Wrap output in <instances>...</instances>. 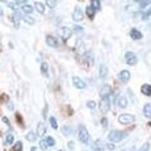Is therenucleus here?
Returning <instances> with one entry per match:
<instances>
[{
  "instance_id": "34",
  "label": "nucleus",
  "mask_w": 151,
  "mask_h": 151,
  "mask_svg": "<svg viewBox=\"0 0 151 151\" xmlns=\"http://www.w3.org/2000/svg\"><path fill=\"white\" fill-rule=\"evenodd\" d=\"M40 149H41V150H46V149H47V145H46V142L43 141V139H41V142H40Z\"/></svg>"
},
{
  "instance_id": "29",
  "label": "nucleus",
  "mask_w": 151,
  "mask_h": 151,
  "mask_svg": "<svg viewBox=\"0 0 151 151\" xmlns=\"http://www.w3.org/2000/svg\"><path fill=\"white\" fill-rule=\"evenodd\" d=\"M43 141L46 142V145H47V147H50V146H54L55 145V139L53 137H46Z\"/></svg>"
},
{
  "instance_id": "13",
  "label": "nucleus",
  "mask_w": 151,
  "mask_h": 151,
  "mask_svg": "<svg viewBox=\"0 0 151 151\" xmlns=\"http://www.w3.org/2000/svg\"><path fill=\"white\" fill-rule=\"evenodd\" d=\"M46 132H47L46 125L43 122H38V125H37V135H38V137H43V135L46 134Z\"/></svg>"
},
{
  "instance_id": "7",
  "label": "nucleus",
  "mask_w": 151,
  "mask_h": 151,
  "mask_svg": "<svg viewBox=\"0 0 151 151\" xmlns=\"http://www.w3.org/2000/svg\"><path fill=\"white\" fill-rule=\"evenodd\" d=\"M59 36H60V38L63 40V41H67V40L71 37V34H72V30L70 28H66V27H63V28H60L59 30Z\"/></svg>"
},
{
  "instance_id": "8",
  "label": "nucleus",
  "mask_w": 151,
  "mask_h": 151,
  "mask_svg": "<svg viewBox=\"0 0 151 151\" xmlns=\"http://www.w3.org/2000/svg\"><path fill=\"white\" fill-rule=\"evenodd\" d=\"M83 17H84L83 11L80 9L79 7H75L74 12H72V20H74V21H76V22H79V21H82V20H83Z\"/></svg>"
},
{
  "instance_id": "33",
  "label": "nucleus",
  "mask_w": 151,
  "mask_h": 151,
  "mask_svg": "<svg viewBox=\"0 0 151 151\" xmlns=\"http://www.w3.org/2000/svg\"><path fill=\"white\" fill-rule=\"evenodd\" d=\"M101 126H103L104 129H108V118H106V117L101 118Z\"/></svg>"
},
{
  "instance_id": "32",
  "label": "nucleus",
  "mask_w": 151,
  "mask_h": 151,
  "mask_svg": "<svg viewBox=\"0 0 151 151\" xmlns=\"http://www.w3.org/2000/svg\"><path fill=\"white\" fill-rule=\"evenodd\" d=\"M21 149H22V142H16L14 143V146L12 147V151H21Z\"/></svg>"
},
{
  "instance_id": "36",
  "label": "nucleus",
  "mask_w": 151,
  "mask_h": 151,
  "mask_svg": "<svg viewBox=\"0 0 151 151\" xmlns=\"http://www.w3.org/2000/svg\"><path fill=\"white\" fill-rule=\"evenodd\" d=\"M105 149H108V150H116V146L113 143H108V145L105 143Z\"/></svg>"
},
{
  "instance_id": "4",
  "label": "nucleus",
  "mask_w": 151,
  "mask_h": 151,
  "mask_svg": "<svg viewBox=\"0 0 151 151\" xmlns=\"http://www.w3.org/2000/svg\"><path fill=\"white\" fill-rule=\"evenodd\" d=\"M125 62L127 66H135L138 62V58L133 51H126L125 53Z\"/></svg>"
},
{
  "instance_id": "12",
  "label": "nucleus",
  "mask_w": 151,
  "mask_h": 151,
  "mask_svg": "<svg viewBox=\"0 0 151 151\" xmlns=\"http://www.w3.org/2000/svg\"><path fill=\"white\" fill-rule=\"evenodd\" d=\"M130 37H132L133 40H135V41H138V40L143 38V34H142V32L138 30V29H132V30H130Z\"/></svg>"
},
{
  "instance_id": "11",
  "label": "nucleus",
  "mask_w": 151,
  "mask_h": 151,
  "mask_svg": "<svg viewBox=\"0 0 151 151\" xmlns=\"http://www.w3.org/2000/svg\"><path fill=\"white\" fill-rule=\"evenodd\" d=\"M92 149H93V151H104L105 150V143L103 141H100V139H96L93 142V145H92Z\"/></svg>"
},
{
  "instance_id": "23",
  "label": "nucleus",
  "mask_w": 151,
  "mask_h": 151,
  "mask_svg": "<svg viewBox=\"0 0 151 151\" xmlns=\"http://www.w3.org/2000/svg\"><path fill=\"white\" fill-rule=\"evenodd\" d=\"M91 7L95 11H99L101 8V0H91Z\"/></svg>"
},
{
  "instance_id": "44",
  "label": "nucleus",
  "mask_w": 151,
  "mask_h": 151,
  "mask_svg": "<svg viewBox=\"0 0 151 151\" xmlns=\"http://www.w3.org/2000/svg\"><path fill=\"white\" fill-rule=\"evenodd\" d=\"M3 14H4V11H3V8H0V17H1Z\"/></svg>"
},
{
  "instance_id": "6",
  "label": "nucleus",
  "mask_w": 151,
  "mask_h": 151,
  "mask_svg": "<svg viewBox=\"0 0 151 151\" xmlns=\"http://www.w3.org/2000/svg\"><path fill=\"white\" fill-rule=\"evenodd\" d=\"M72 84H74V87L78 89H86L87 88V83L79 76H72Z\"/></svg>"
},
{
  "instance_id": "31",
  "label": "nucleus",
  "mask_w": 151,
  "mask_h": 151,
  "mask_svg": "<svg viewBox=\"0 0 151 151\" xmlns=\"http://www.w3.org/2000/svg\"><path fill=\"white\" fill-rule=\"evenodd\" d=\"M62 133L65 135H70L72 133V129H71V126H68V125H66V126H63V129H62Z\"/></svg>"
},
{
  "instance_id": "24",
  "label": "nucleus",
  "mask_w": 151,
  "mask_h": 151,
  "mask_svg": "<svg viewBox=\"0 0 151 151\" xmlns=\"http://www.w3.org/2000/svg\"><path fill=\"white\" fill-rule=\"evenodd\" d=\"M95 12H96V11H95L93 8L91 7V5L86 8V13H87V16H88L89 19H91V20H92V19H93V17H95Z\"/></svg>"
},
{
  "instance_id": "21",
  "label": "nucleus",
  "mask_w": 151,
  "mask_h": 151,
  "mask_svg": "<svg viewBox=\"0 0 151 151\" xmlns=\"http://www.w3.org/2000/svg\"><path fill=\"white\" fill-rule=\"evenodd\" d=\"M41 72H42V75L45 78L49 76V65L46 62H42L41 63Z\"/></svg>"
},
{
  "instance_id": "47",
  "label": "nucleus",
  "mask_w": 151,
  "mask_h": 151,
  "mask_svg": "<svg viewBox=\"0 0 151 151\" xmlns=\"http://www.w3.org/2000/svg\"><path fill=\"white\" fill-rule=\"evenodd\" d=\"M135 1H138V0H135Z\"/></svg>"
},
{
  "instance_id": "45",
  "label": "nucleus",
  "mask_w": 151,
  "mask_h": 151,
  "mask_svg": "<svg viewBox=\"0 0 151 151\" xmlns=\"http://www.w3.org/2000/svg\"><path fill=\"white\" fill-rule=\"evenodd\" d=\"M30 150H32V151H36L37 149H36V147H33V149H30Z\"/></svg>"
},
{
  "instance_id": "9",
  "label": "nucleus",
  "mask_w": 151,
  "mask_h": 151,
  "mask_svg": "<svg viewBox=\"0 0 151 151\" xmlns=\"http://www.w3.org/2000/svg\"><path fill=\"white\" fill-rule=\"evenodd\" d=\"M130 78H132V74H130L129 70H122V71L118 74V79L122 83H127L130 80Z\"/></svg>"
},
{
  "instance_id": "37",
  "label": "nucleus",
  "mask_w": 151,
  "mask_h": 151,
  "mask_svg": "<svg viewBox=\"0 0 151 151\" xmlns=\"http://www.w3.org/2000/svg\"><path fill=\"white\" fill-rule=\"evenodd\" d=\"M47 108H49V105L47 104H45V108H43V117H47Z\"/></svg>"
},
{
  "instance_id": "3",
  "label": "nucleus",
  "mask_w": 151,
  "mask_h": 151,
  "mask_svg": "<svg viewBox=\"0 0 151 151\" xmlns=\"http://www.w3.org/2000/svg\"><path fill=\"white\" fill-rule=\"evenodd\" d=\"M135 121V116L130 114V113H124V114L118 116V122L122 125H130Z\"/></svg>"
},
{
  "instance_id": "18",
  "label": "nucleus",
  "mask_w": 151,
  "mask_h": 151,
  "mask_svg": "<svg viewBox=\"0 0 151 151\" xmlns=\"http://www.w3.org/2000/svg\"><path fill=\"white\" fill-rule=\"evenodd\" d=\"M99 76H100L101 79H104V78L108 76V67H106L105 65L100 66V68H99Z\"/></svg>"
},
{
  "instance_id": "25",
  "label": "nucleus",
  "mask_w": 151,
  "mask_h": 151,
  "mask_svg": "<svg viewBox=\"0 0 151 151\" xmlns=\"http://www.w3.org/2000/svg\"><path fill=\"white\" fill-rule=\"evenodd\" d=\"M57 3H58V0H46L45 7H49L50 9H53V8L57 7Z\"/></svg>"
},
{
  "instance_id": "16",
  "label": "nucleus",
  "mask_w": 151,
  "mask_h": 151,
  "mask_svg": "<svg viewBox=\"0 0 151 151\" xmlns=\"http://www.w3.org/2000/svg\"><path fill=\"white\" fill-rule=\"evenodd\" d=\"M14 143V137L12 133H7L4 137V145L5 146H11V145Z\"/></svg>"
},
{
  "instance_id": "39",
  "label": "nucleus",
  "mask_w": 151,
  "mask_h": 151,
  "mask_svg": "<svg viewBox=\"0 0 151 151\" xmlns=\"http://www.w3.org/2000/svg\"><path fill=\"white\" fill-rule=\"evenodd\" d=\"M68 147H70V149H71V150H74V147H75V145H74V142H72V141H70L68 142Z\"/></svg>"
},
{
  "instance_id": "30",
  "label": "nucleus",
  "mask_w": 151,
  "mask_h": 151,
  "mask_svg": "<svg viewBox=\"0 0 151 151\" xmlns=\"http://www.w3.org/2000/svg\"><path fill=\"white\" fill-rule=\"evenodd\" d=\"M24 21L27 22V24H29V25H33L34 22H36V20H34L33 17L30 16V14H27V16L24 17Z\"/></svg>"
},
{
  "instance_id": "10",
  "label": "nucleus",
  "mask_w": 151,
  "mask_h": 151,
  "mask_svg": "<svg viewBox=\"0 0 151 151\" xmlns=\"http://www.w3.org/2000/svg\"><path fill=\"white\" fill-rule=\"evenodd\" d=\"M46 43H47L50 47H59V41L55 38L54 36H46Z\"/></svg>"
},
{
  "instance_id": "28",
  "label": "nucleus",
  "mask_w": 151,
  "mask_h": 151,
  "mask_svg": "<svg viewBox=\"0 0 151 151\" xmlns=\"http://www.w3.org/2000/svg\"><path fill=\"white\" fill-rule=\"evenodd\" d=\"M87 106H88L89 110H95L96 109V106H97V104H96V101L89 100V101H87Z\"/></svg>"
},
{
  "instance_id": "26",
  "label": "nucleus",
  "mask_w": 151,
  "mask_h": 151,
  "mask_svg": "<svg viewBox=\"0 0 151 151\" xmlns=\"http://www.w3.org/2000/svg\"><path fill=\"white\" fill-rule=\"evenodd\" d=\"M37 138H38L37 133L30 132V133H28V134H27V139H28V141H30V142H36V141H37Z\"/></svg>"
},
{
  "instance_id": "38",
  "label": "nucleus",
  "mask_w": 151,
  "mask_h": 151,
  "mask_svg": "<svg viewBox=\"0 0 151 151\" xmlns=\"http://www.w3.org/2000/svg\"><path fill=\"white\" fill-rule=\"evenodd\" d=\"M3 122H4V124H7L8 126L11 127V122H9V120H8V117H3Z\"/></svg>"
},
{
  "instance_id": "35",
  "label": "nucleus",
  "mask_w": 151,
  "mask_h": 151,
  "mask_svg": "<svg viewBox=\"0 0 151 151\" xmlns=\"http://www.w3.org/2000/svg\"><path fill=\"white\" fill-rule=\"evenodd\" d=\"M149 149H150V143H149V142H146V143L142 146V149L139 150V151H149Z\"/></svg>"
},
{
  "instance_id": "19",
  "label": "nucleus",
  "mask_w": 151,
  "mask_h": 151,
  "mask_svg": "<svg viewBox=\"0 0 151 151\" xmlns=\"http://www.w3.org/2000/svg\"><path fill=\"white\" fill-rule=\"evenodd\" d=\"M34 9L38 13H45V4L41 1H36L34 3Z\"/></svg>"
},
{
  "instance_id": "5",
  "label": "nucleus",
  "mask_w": 151,
  "mask_h": 151,
  "mask_svg": "<svg viewBox=\"0 0 151 151\" xmlns=\"http://www.w3.org/2000/svg\"><path fill=\"white\" fill-rule=\"evenodd\" d=\"M99 108H100L101 113H104V114L109 112V109H110L109 96H106V97H101V100H100V105H99Z\"/></svg>"
},
{
  "instance_id": "41",
  "label": "nucleus",
  "mask_w": 151,
  "mask_h": 151,
  "mask_svg": "<svg viewBox=\"0 0 151 151\" xmlns=\"http://www.w3.org/2000/svg\"><path fill=\"white\" fill-rule=\"evenodd\" d=\"M8 109H9V110H12V109H13V104L11 103V101H8Z\"/></svg>"
},
{
  "instance_id": "20",
  "label": "nucleus",
  "mask_w": 151,
  "mask_h": 151,
  "mask_svg": "<svg viewBox=\"0 0 151 151\" xmlns=\"http://www.w3.org/2000/svg\"><path fill=\"white\" fill-rule=\"evenodd\" d=\"M20 9H21V11H22V12H24V13H27V14H30L32 12H33V9H34V8L32 7L30 4H22L21 7H20Z\"/></svg>"
},
{
  "instance_id": "2",
  "label": "nucleus",
  "mask_w": 151,
  "mask_h": 151,
  "mask_svg": "<svg viewBox=\"0 0 151 151\" xmlns=\"http://www.w3.org/2000/svg\"><path fill=\"white\" fill-rule=\"evenodd\" d=\"M78 139L84 145L89 143V133L84 126H79V130H78Z\"/></svg>"
},
{
  "instance_id": "15",
  "label": "nucleus",
  "mask_w": 151,
  "mask_h": 151,
  "mask_svg": "<svg viewBox=\"0 0 151 151\" xmlns=\"http://www.w3.org/2000/svg\"><path fill=\"white\" fill-rule=\"evenodd\" d=\"M141 92H142V95H145V96L150 97V96H151V84H142Z\"/></svg>"
},
{
  "instance_id": "17",
  "label": "nucleus",
  "mask_w": 151,
  "mask_h": 151,
  "mask_svg": "<svg viewBox=\"0 0 151 151\" xmlns=\"http://www.w3.org/2000/svg\"><path fill=\"white\" fill-rule=\"evenodd\" d=\"M110 92H112V88H110V86L105 84V86L101 88L100 95H101V97H106V96H110Z\"/></svg>"
},
{
  "instance_id": "46",
  "label": "nucleus",
  "mask_w": 151,
  "mask_h": 151,
  "mask_svg": "<svg viewBox=\"0 0 151 151\" xmlns=\"http://www.w3.org/2000/svg\"><path fill=\"white\" fill-rule=\"evenodd\" d=\"M58 151H63V150H58Z\"/></svg>"
},
{
  "instance_id": "42",
  "label": "nucleus",
  "mask_w": 151,
  "mask_h": 151,
  "mask_svg": "<svg viewBox=\"0 0 151 151\" xmlns=\"http://www.w3.org/2000/svg\"><path fill=\"white\" fill-rule=\"evenodd\" d=\"M1 100L3 101H7L8 100V96H7V95H1Z\"/></svg>"
},
{
  "instance_id": "14",
  "label": "nucleus",
  "mask_w": 151,
  "mask_h": 151,
  "mask_svg": "<svg viewBox=\"0 0 151 151\" xmlns=\"http://www.w3.org/2000/svg\"><path fill=\"white\" fill-rule=\"evenodd\" d=\"M127 97L125 96V95H122V96H120L118 97V101H117V105H118V108L120 109H125L127 106Z\"/></svg>"
},
{
  "instance_id": "48",
  "label": "nucleus",
  "mask_w": 151,
  "mask_h": 151,
  "mask_svg": "<svg viewBox=\"0 0 151 151\" xmlns=\"http://www.w3.org/2000/svg\"><path fill=\"white\" fill-rule=\"evenodd\" d=\"M124 151H126V150H124Z\"/></svg>"
},
{
  "instance_id": "1",
  "label": "nucleus",
  "mask_w": 151,
  "mask_h": 151,
  "mask_svg": "<svg viewBox=\"0 0 151 151\" xmlns=\"http://www.w3.org/2000/svg\"><path fill=\"white\" fill-rule=\"evenodd\" d=\"M125 137V133L124 132H120V130H112L109 132L108 134V139L113 143H117V142H121Z\"/></svg>"
},
{
  "instance_id": "22",
  "label": "nucleus",
  "mask_w": 151,
  "mask_h": 151,
  "mask_svg": "<svg viewBox=\"0 0 151 151\" xmlns=\"http://www.w3.org/2000/svg\"><path fill=\"white\" fill-rule=\"evenodd\" d=\"M143 116L146 118H151V104H146L143 106Z\"/></svg>"
},
{
  "instance_id": "43",
  "label": "nucleus",
  "mask_w": 151,
  "mask_h": 151,
  "mask_svg": "<svg viewBox=\"0 0 151 151\" xmlns=\"http://www.w3.org/2000/svg\"><path fill=\"white\" fill-rule=\"evenodd\" d=\"M27 1V0H14V3H16V4H20V3H25Z\"/></svg>"
},
{
  "instance_id": "27",
  "label": "nucleus",
  "mask_w": 151,
  "mask_h": 151,
  "mask_svg": "<svg viewBox=\"0 0 151 151\" xmlns=\"http://www.w3.org/2000/svg\"><path fill=\"white\" fill-rule=\"evenodd\" d=\"M49 122H50V125H51V127H53V129H55V130L58 129V122H57V118H55V117L50 116V117H49Z\"/></svg>"
},
{
  "instance_id": "40",
  "label": "nucleus",
  "mask_w": 151,
  "mask_h": 151,
  "mask_svg": "<svg viewBox=\"0 0 151 151\" xmlns=\"http://www.w3.org/2000/svg\"><path fill=\"white\" fill-rule=\"evenodd\" d=\"M16 118H17V122H22V120H21V116H20V114H16Z\"/></svg>"
}]
</instances>
